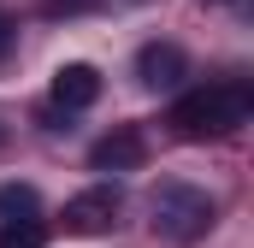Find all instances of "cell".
Returning <instances> with one entry per match:
<instances>
[{
  "label": "cell",
  "mask_w": 254,
  "mask_h": 248,
  "mask_svg": "<svg viewBox=\"0 0 254 248\" xmlns=\"http://www.w3.org/2000/svg\"><path fill=\"white\" fill-rule=\"evenodd\" d=\"M249 119V89L243 83H213V89H195L172 107L178 136H225Z\"/></svg>",
  "instance_id": "1"
},
{
  "label": "cell",
  "mask_w": 254,
  "mask_h": 248,
  "mask_svg": "<svg viewBox=\"0 0 254 248\" xmlns=\"http://www.w3.org/2000/svg\"><path fill=\"white\" fill-rule=\"evenodd\" d=\"M148 213H154V231L160 237H172V243H195L207 225H213V195L195 184H160L148 195Z\"/></svg>",
  "instance_id": "2"
},
{
  "label": "cell",
  "mask_w": 254,
  "mask_h": 248,
  "mask_svg": "<svg viewBox=\"0 0 254 248\" xmlns=\"http://www.w3.org/2000/svg\"><path fill=\"white\" fill-rule=\"evenodd\" d=\"M184 77H190V54H184L178 42H148V48L136 54V83H142V89H154V95L178 89Z\"/></svg>",
  "instance_id": "3"
},
{
  "label": "cell",
  "mask_w": 254,
  "mask_h": 248,
  "mask_svg": "<svg viewBox=\"0 0 254 248\" xmlns=\"http://www.w3.org/2000/svg\"><path fill=\"white\" fill-rule=\"evenodd\" d=\"M119 225V189H83L65 201V231L71 237H101Z\"/></svg>",
  "instance_id": "4"
},
{
  "label": "cell",
  "mask_w": 254,
  "mask_h": 248,
  "mask_svg": "<svg viewBox=\"0 0 254 248\" xmlns=\"http://www.w3.org/2000/svg\"><path fill=\"white\" fill-rule=\"evenodd\" d=\"M142 160H148V142H142L136 124H119L113 136H101V142L89 148V166H95V172H136Z\"/></svg>",
  "instance_id": "5"
},
{
  "label": "cell",
  "mask_w": 254,
  "mask_h": 248,
  "mask_svg": "<svg viewBox=\"0 0 254 248\" xmlns=\"http://www.w3.org/2000/svg\"><path fill=\"white\" fill-rule=\"evenodd\" d=\"M95 101H101V71H95V65H60V71H54V107L83 113V107H95Z\"/></svg>",
  "instance_id": "6"
},
{
  "label": "cell",
  "mask_w": 254,
  "mask_h": 248,
  "mask_svg": "<svg viewBox=\"0 0 254 248\" xmlns=\"http://www.w3.org/2000/svg\"><path fill=\"white\" fill-rule=\"evenodd\" d=\"M12 219H42V195L30 184H0V225Z\"/></svg>",
  "instance_id": "7"
},
{
  "label": "cell",
  "mask_w": 254,
  "mask_h": 248,
  "mask_svg": "<svg viewBox=\"0 0 254 248\" xmlns=\"http://www.w3.org/2000/svg\"><path fill=\"white\" fill-rule=\"evenodd\" d=\"M42 243H48L42 219H12V225H0V248H42Z\"/></svg>",
  "instance_id": "8"
},
{
  "label": "cell",
  "mask_w": 254,
  "mask_h": 248,
  "mask_svg": "<svg viewBox=\"0 0 254 248\" xmlns=\"http://www.w3.org/2000/svg\"><path fill=\"white\" fill-rule=\"evenodd\" d=\"M101 0H48V12H95Z\"/></svg>",
  "instance_id": "9"
},
{
  "label": "cell",
  "mask_w": 254,
  "mask_h": 248,
  "mask_svg": "<svg viewBox=\"0 0 254 248\" xmlns=\"http://www.w3.org/2000/svg\"><path fill=\"white\" fill-rule=\"evenodd\" d=\"M0 142H6V130H0Z\"/></svg>",
  "instance_id": "10"
}]
</instances>
